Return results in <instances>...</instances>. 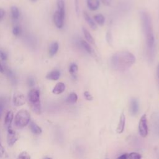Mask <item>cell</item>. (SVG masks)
<instances>
[{
  "label": "cell",
  "instance_id": "cell-22",
  "mask_svg": "<svg viewBox=\"0 0 159 159\" xmlns=\"http://www.w3.org/2000/svg\"><path fill=\"white\" fill-rule=\"evenodd\" d=\"M78 65L75 63H73L70 65V68H69V72L71 74V76L74 78V79H76V73L78 71Z\"/></svg>",
  "mask_w": 159,
  "mask_h": 159
},
{
  "label": "cell",
  "instance_id": "cell-18",
  "mask_svg": "<svg viewBox=\"0 0 159 159\" xmlns=\"http://www.w3.org/2000/svg\"><path fill=\"white\" fill-rule=\"evenodd\" d=\"M59 48V45L58 42H54L51 43L49 48V55L50 57H53L58 52Z\"/></svg>",
  "mask_w": 159,
  "mask_h": 159
},
{
  "label": "cell",
  "instance_id": "cell-16",
  "mask_svg": "<svg viewBox=\"0 0 159 159\" xmlns=\"http://www.w3.org/2000/svg\"><path fill=\"white\" fill-rule=\"evenodd\" d=\"M13 118H14V114H13V112L11 111H8L7 112L6 115L5 119H4V124H5V126L7 129L9 127H11V124H12Z\"/></svg>",
  "mask_w": 159,
  "mask_h": 159
},
{
  "label": "cell",
  "instance_id": "cell-1",
  "mask_svg": "<svg viewBox=\"0 0 159 159\" xmlns=\"http://www.w3.org/2000/svg\"><path fill=\"white\" fill-rule=\"evenodd\" d=\"M135 62L133 53L128 51H121L115 53L111 58V67L117 71H124L128 70Z\"/></svg>",
  "mask_w": 159,
  "mask_h": 159
},
{
  "label": "cell",
  "instance_id": "cell-4",
  "mask_svg": "<svg viewBox=\"0 0 159 159\" xmlns=\"http://www.w3.org/2000/svg\"><path fill=\"white\" fill-rule=\"evenodd\" d=\"M29 112L25 109H21L17 112L15 117V124L19 128L26 126L30 122Z\"/></svg>",
  "mask_w": 159,
  "mask_h": 159
},
{
  "label": "cell",
  "instance_id": "cell-23",
  "mask_svg": "<svg viewBox=\"0 0 159 159\" xmlns=\"http://www.w3.org/2000/svg\"><path fill=\"white\" fill-rule=\"evenodd\" d=\"M11 12L12 18L14 20H17L20 16V12L19 9L16 6H12L11 8Z\"/></svg>",
  "mask_w": 159,
  "mask_h": 159
},
{
  "label": "cell",
  "instance_id": "cell-31",
  "mask_svg": "<svg viewBox=\"0 0 159 159\" xmlns=\"http://www.w3.org/2000/svg\"><path fill=\"white\" fill-rule=\"evenodd\" d=\"M75 1V8L76 13L78 16L80 14V4H79V0H74Z\"/></svg>",
  "mask_w": 159,
  "mask_h": 159
},
{
  "label": "cell",
  "instance_id": "cell-34",
  "mask_svg": "<svg viewBox=\"0 0 159 159\" xmlns=\"http://www.w3.org/2000/svg\"><path fill=\"white\" fill-rule=\"evenodd\" d=\"M128 156H129V153H123V154L119 155L117 158V159H128Z\"/></svg>",
  "mask_w": 159,
  "mask_h": 159
},
{
  "label": "cell",
  "instance_id": "cell-10",
  "mask_svg": "<svg viewBox=\"0 0 159 159\" xmlns=\"http://www.w3.org/2000/svg\"><path fill=\"white\" fill-rule=\"evenodd\" d=\"M130 110L132 115H136L139 110V105L138 100L136 98H132L130 101Z\"/></svg>",
  "mask_w": 159,
  "mask_h": 159
},
{
  "label": "cell",
  "instance_id": "cell-28",
  "mask_svg": "<svg viewBox=\"0 0 159 159\" xmlns=\"http://www.w3.org/2000/svg\"><path fill=\"white\" fill-rule=\"evenodd\" d=\"M12 33L15 36H19L21 33V28L18 25L15 26L12 29Z\"/></svg>",
  "mask_w": 159,
  "mask_h": 159
},
{
  "label": "cell",
  "instance_id": "cell-30",
  "mask_svg": "<svg viewBox=\"0 0 159 159\" xmlns=\"http://www.w3.org/2000/svg\"><path fill=\"white\" fill-rule=\"evenodd\" d=\"M4 105H5V102H4V99L2 98H0V118H1V116L4 107Z\"/></svg>",
  "mask_w": 159,
  "mask_h": 159
},
{
  "label": "cell",
  "instance_id": "cell-43",
  "mask_svg": "<svg viewBox=\"0 0 159 159\" xmlns=\"http://www.w3.org/2000/svg\"><path fill=\"white\" fill-rule=\"evenodd\" d=\"M106 159H108V158H106Z\"/></svg>",
  "mask_w": 159,
  "mask_h": 159
},
{
  "label": "cell",
  "instance_id": "cell-8",
  "mask_svg": "<svg viewBox=\"0 0 159 159\" xmlns=\"http://www.w3.org/2000/svg\"><path fill=\"white\" fill-rule=\"evenodd\" d=\"M13 102L16 106H20L25 103L24 95L20 92H16L13 96Z\"/></svg>",
  "mask_w": 159,
  "mask_h": 159
},
{
  "label": "cell",
  "instance_id": "cell-41",
  "mask_svg": "<svg viewBox=\"0 0 159 159\" xmlns=\"http://www.w3.org/2000/svg\"><path fill=\"white\" fill-rule=\"evenodd\" d=\"M32 2H36L37 0H30Z\"/></svg>",
  "mask_w": 159,
  "mask_h": 159
},
{
  "label": "cell",
  "instance_id": "cell-12",
  "mask_svg": "<svg viewBox=\"0 0 159 159\" xmlns=\"http://www.w3.org/2000/svg\"><path fill=\"white\" fill-rule=\"evenodd\" d=\"M83 17H84V19L86 20V22L88 23L89 26L93 30L97 29V25H96V23L93 21L92 18L90 17V16L86 12H85V11L83 12Z\"/></svg>",
  "mask_w": 159,
  "mask_h": 159
},
{
  "label": "cell",
  "instance_id": "cell-36",
  "mask_svg": "<svg viewBox=\"0 0 159 159\" xmlns=\"http://www.w3.org/2000/svg\"><path fill=\"white\" fill-rule=\"evenodd\" d=\"M5 15V11L2 8H0V20L3 19Z\"/></svg>",
  "mask_w": 159,
  "mask_h": 159
},
{
  "label": "cell",
  "instance_id": "cell-6",
  "mask_svg": "<svg viewBox=\"0 0 159 159\" xmlns=\"http://www.w3.org/2000/svg\"><path fill=\"white\" fill-rule=\"evenodd\" d=\"M65 12H60L57 10L53 15V20L56 27L58 29H61L64 25Z\"/></svg>",
  "mask_w": 159,
  "mask_h": 159
},
{
  "label": "cell",
  "instance_id": "cell-26",
  "mask_svg": "<svg viewBox=\"0 0 159 159\" xmlns=\"http://www.w3.org/2000/svg\"><path fill=\"white\" fill-rule=\"evenodd\" d=\"M142 155L137 152H132L129 153L128 159H141Z\"/></svg>",
  "mask_w": 159,
  "mask_h": 159
},
{
  "label": "cell",
  "instance_id": "cell-7",
  "mask_svg": "<svg viewBox=\"0 0 159 159\" xmlns=\"http://www.w3.org/2000/svg\"><path fill=\"white\" fill-rule=\"evenodd\" d=\"M18 139V135L16 132L13 130L12 127L7 129V142L9 146L13 145Z\"/></svg>",
  "mask_w": 159,
  "mask_h": 159
},
{
  "label": "cell",
  "instance_id": "cell-21",
  "mask_svg": "<svg viewBox=\"0 0 159 159\" xmlns=\"http://www.w3.org/2000/svg\"><path fill=\"white\" fill-rule=\"evenodd\" d=\"M94 19L95 22L101 26H102L105 22V17L101 14H97L94 16Z\"/></svg>",
  "mask_w": 159,
  "mask_h": 159
},
{
  "label": "cell",
  "instance_id": "cell-5",
  "mask_svg": "<svg viewBox=\"0 0 159 159\" xmlns=\"http://www.w3.org/2000/svg\"><path fill=\"white\" fill-rule=\"evenodd\" d=\"M139 132L142 137H145L148 134V125L146 114H143L139 122Z\"/></svg>",
  "mask_w": 159,
  "mask_h": 159
},
{
  "label": "cell",
  "instance_id": "cell-29",
  "mask_svg": "<svg viewBox=\"0 0 159 159\" xmlns=\"http://www.w3.org/2000/svg\"><path fill=\"white\" fill-rule=\"evenodd\" d=\"M106 40L107 43L110 45H111V43H112V36L111 31L109 30H108L106 33Z\"/></svg>",
  "mask_w": 159,
  "mask_h": 159
},
{
  "label": "cell",
  "instance_id": "cell-11",
  "mask_svg": "<svg viewBox=\"0 0 159 159\" xmlns=\"http://www.w3.org/2000/svg\"><path fill=\"white\" fill-rule=\"evenodd\" d=\"M80 45L81 47V48H83V49L84 50H85L88 53L93 55L94 54V52L93 50V48H91V45L89 44L88 42H87V41L83 40H80Z\"/></svg>",
  "mask_w": 159,
  "mask_h": 159
},
{
  "label": "cell",
  "instance_id": "cell-3",
  "mask_svg": "<svg viewBox=\"0 0 159 159\" xmlns=\"http://www.w3.org/2000/svg\"><path fill=\"white\" fill-rule=\"evenodd\" d=\"M29 101L34 112L37 114L41 113V104L40 99V92L37 89H32L29 93Z\"/></svg>",
  "mask_w": 159,
  "mask_h": 159
},
{
  "label": "cell",
  "instance_id": "cell-2",
  "mask_svg": "<svg viewBox=\"0 0 159 159\" xmlns=\"http://www.w3.org/2000/svg\"><path fill=\"white\" fill-rule=\"evenodd\" d=\"M140 17L142 22V29L144 33L147 53H153L155 52V37L153 30V26L152 19L150 14L145 11H141L140 12Z\"/></svg>",
  "mask_w": 159,
  "mask_h": 159
},
{
  "label": "cell",
  "instance_id": "cell-20",
  "mask_svg": "<svg viewBox=\"0 0 159 159\" xmlns=\"http://www.w3.org/2000/svg\"><path fill=\"white\" fill-rule=\"evenodd\" d=\"M30 128L31 131L35 134H40L42 132L41 127H40L37 124H36L33 121L30 122Z\"/></svg>",
  "mask_w": 159,
  "mask_h": 159
},
{
  "label": "cell",
  "instance_id": "cell-38",
  "mask_svg": "<svg viewBox=\"0 0 159 159\" xmlns=\"http://www.w3.org/2000/svg\"><path fill=\"white\" fill-rule=\"evenodd\" d=\"M4 153V147L2 146V145L0 143V157H2Z\"/></svg>",
  "mask_w": 159,
  "mask_h": 159
},
{
  "label": "cell",
  "instance_id": "cell-35",
  "mask_svg": "<svg viewBox=\"0 0 159 159\" xmlns=\"http://www.w3.org/2000/svg\"><path fill=\"white\" fill-rule=\"evenodd\" d=\"M27 83H28V84H29V85L30 86H34V84H35L34 80L32 78H29L28 79Z\"/></svg>",
  "mask_w": 159,
  "mask_h": 159
},
{
  "label": "cell",
  "instance_id": "cell-9",
  "mask_svg": "<svg viewBox=\"0 0 159 159\" xmlns=\"http://www.w3.org/2000/svg\"><path fill=\"white\" fill-rule=\"evenodd\" d=\"M125 116L124 112H122L120 115L119 124L116 129V132L117 134H121L123 132L124 127H125Z\"/></svg>",
  "mask_w": 159,
  "mask_h": 159
},
{
  "label": "cell",
  "instance_id": "cell-14",
  "mask_svg": "<svg viewBox=\"0 0 159 159\" xmlns=\"http://www.w3.org/2000/svg\"><path fill=\"white\" fill-rule=\"evenodd\" d=\"M87 6L91 11H96L100 6V1L99 0H87Z\"/></svg>",
  "mask_w": 159,
  "mask_h": 159
},
{
  "label": "cell",
  "instance_id": "cell-40",
  "mask_svg": "<svg viewBox=\"0 0 159 159\" xmlns=\"http://www.w3.org/2000/svg\"><path fill=\"white\" fill-rule=\"evenodd\" d=\"M0 72L1 73H4V68L3 66L1 64V63H0Z\"/></svg>",
  "mask_w": 159,
  "mask_h": 159
},
{
  "label": "cell",
  "instance_id": "cell-33",
  "mask_svg": "<svg viewBox=\"0 0 159 159\" xmlns=\"http://www.w3.org/2000/svg\"><path fill=\"white\" fill-rule=\"evenodd\" d=\"M0 58L3 61H5V60H7L6 53L1 49H0Z\"/></svg>",
  "mask_w": 159,
  "mask_h": 159
},
{
  "label": "cell",
  "instance_id": "cell-37",
  "mask_svg": "<svg viewBox=\"0 0 159 159\" xmlns=\"http://www.w3.org/2000/svg\"><path fill=\"white\" fill-rule=\"evenodd\" d=\"M112 0H101L102 3L105 6H109L111 3Z\"/></svg>",
  "mask_w": 159,
  "mask_h": 159
},
{
  "label": "cell",
  "instance_id": "cell-27",
  "mask_svg": "<svg viewBox=\"0 0 159 159\" xmlns=\"http://www.w3.org/2000/svg\"><path fill=\"white\" fill-rule=\"evenodd\" d=\"M17 159H30V156L27 152H23L19 154Z\"/></svg>",
  "mask_w": 159,
  "mask_h": 159
},
{
  "label": "cell",
  "instance_id": "cell-39",
  "mask_svg": "<svg viewBox=\"0 0 159 159\" xmlns=\"http://www.w3.org/2000/svg\"><path fill=\"white\" fill-rule=\"evenodd\" d=\"M157 79H158V84H159V63L157 66Z\"/></svg>",
  "mask_w": 159,
  "mask_h": 159
},
{
  "label": "cell",
  "instance_id": "cell-15",
  "mask_svg": "<svg viewBox=\"0 0 159 159\" xmlns=\"http://www.w3.org/2000/svg\"><path fill=\"white\" fill-rule=\"evenodd\" d=\"M60 76V72L58 70H53L46 75V78L50 80L57 81Z\"/></svg>",
  "mask_w": 159,
  "mask_h": 159
},
{
  "label": "cell",
  "instance_id": "cell-32",
  "mask_svg": "<svg viewBox=\"0 0 159 159\" xmlns=\"http://www.w3.org/2000/svg\"><path fill=\"white\" fill-rule=\"evenodd\" d=\"M84 96L85 99H86V100H88V101H91V100H93V99L92 95L89 93V91H87L84 92Z\"/></svg>",
  "mask_w": 159,
  "mask_h": 159
},
{
  "label": "cell",
  "instance_id": "cell-42",
  "mask_svg": "<svg viewBox=\"0 0 159 159\" xmlns=\"http://www.w3.org/2000/svg\"><path fill=\"white\" fill-rule=\"evenodd\" d=\"M47 159H51V158H47Z\"/></svg>",
  "mask_w": 159,
  "mask_h": 159
},
{
  "label": "cell",
  "instance_id": "cell-13",
  "mask_svg": "<svg viewBox=\"0 0 159 159\" xmlns=\"http://www.w3.org/2000/svg\"><path fill=\"white\" fill-rule=\"evenodd\" d=\"M65 89V84L62 82H59L53 88L52 93L55 94H60L64 92Z\"/></svg>",
  "mask_w": 159,
  "mask_h": 159
},
{
  "label": "cell",
  "instance_id": "cell-19",
  "mask_svg": "<svg viewBox=\"0 0 159 159\" xmlns=\"http://www.w3.org/2000/svg\"><path fill=\"white\" fill-rule=\"evenodd\" d=\"M4 72L6 73L7 76L9 78V79L11 80V81L12 83L15 84L16 83V76H15L14 73H13V71L8 68H4Z\"/></svg>",
  "mask_w": 159,
  "mask_h": 159
},
{
  "label": "cell",
  "instance_id": "cell-25",
  "mask_svg": "<svg viewBox=\"0 0 159 159\" xmlns=\"http://www.w3.org/2000/svg\"><path fill=\"white\" fill-rule=\"evenodd\" d=\"M57 6L58 7V11L65 12V2L63 0H57Z\"/></svg>",
  "mask_w": 159,
  "mask_h": 159
},
{
  "label": "cell",
  "instance_id": "cell-17",
  "mask_svg": "<svg viewBox=\"0 0 159 159\" xmlns=\"http://www.w3.org/2000/svg\"><path fill=\"white\" fill-rule=\"evenodd\" d=\"M82 31H83V35H84L86 40H87V42L91 44H94V42H95L94 39L93 37V36L91 35L89 30L86 28L83 27H82Z\"/></svg>",
  "mask_w": 159,
  "mask_h": 159
},
{
  "label": "cell",
  "instance_id": "cell-24",
  "mask_svg": "<svg viewBox=\"0 0 159 159\" xmlns=\"http://www.w3.org/2000/svg\"><path fill=\"white\" fill-rule=\"evenodd\" d=\"M78 100V96L75 93H70L66 98V102L68 104H75Z\"/></svg>",
  "mask_w": 159,
  "mask_h": 159
}]
</instances>
